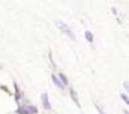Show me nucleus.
I'll use <instances>...</instances> for the list:
<instances>
[{"label":"nucleus","instance_id":"nucleus-2","mask_svg":"<svg viewBox=\"0 0 129 114\" xmlns=\"http://www.w3.org/2000/svg\"><path fill=\"white\" fill-rule=\"evenodd\" d=\"M42 101H43V104H44V108H46V109H49V108H51V104H49V101H48L47 94H42Z\"/></svg>","mask_w":129,"mask_h":114},{"label":"nucleus","instance_id":"nucleus-3","mask_svg":"<svg viewBox=\"0 0 129 114\" xmlns=\"http://www.w3.org/2000/svg\"><path fill=\"white\" fill-rule=\"evenodd\" d=\"M52 79H53V81H54V84L58 86V88H61V89H63V84H61V81L56 77V76H52Z\"/></svg>","mask_w":129,"mask_h":114},{"label":"nucleus","instance_id":"nucleus-1","mask_svg":"<svg viewBox=\"0 0 129 114\" xmlns=\"http://www.w3.org/2000/svg\"><path fill=\"white\" fill-rule=\"evenodd\" d=\"M57 25H59V27H58L59 29H62L63 32H66V33L70 36V38H71V39H75V36H74V33H72V32H71L69 28H66V25H64L62 22H58V23H57Z\"/></svg>","mask_w":129,"mask_h":114},{"label":"nucleus","instance_id":"nucleus-6","mask_svg":"<svg viewBox=\"0 0 129 114\" xmlns=\"http://www.w3.org/2000/svg\"><path fill=\"white\" fill-rule=\"evenodd\" d=\"M121 98H123V99H124V100L128 103V99H126V96H125V95H121Z\"/></svg>","mask_w":129,"mask_h":114},{"label":"nucleus","instance_id":"nucleus-5","mask_svg":"<svg viewBox=\"0 0 129 114\" xmlns=\"http://www.w3.org/2000/svg\"><path fill=\"white\" fill-rule=\"evenodd\" d=\"M59 77H61V80L63 81V84H67V79H66V76H64L63 74H59Z\"/></svg>","mask_w":129,"mask_h":114},{"label":"nucleus","instance_id":"nucleus-4","mask_svg":"<svg viewBox=\"0 0 129 114\" xmlns=\"http://www.w3.org/2000/svg\"><path fill=\"white\" fill-rule=\"evenodd\" d=\"M85 36H86V39H87L89 42H92V34H91L90 32H86Z\"/></svg>","mask_w":129,"mask_h":114}]
</instances>
